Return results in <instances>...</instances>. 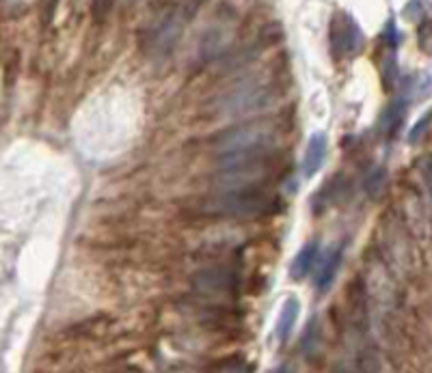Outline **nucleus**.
I'll use <instances>...</instances> for the list:
<instances>
[{
    "label": "nucleus",
    "mask_w": 432,
    "mask_h": 373,
    "mask_svg": "<svg viewBox=\"0 0 432 373\" xmlns=\"http://www.w3.org/2000/svg\"><path fill=\"white\" fill-rule=\"evenodd\" d=\"M396 78H398V63H396V56L391 54V56L385 61V65H383V83H385V89H394Z\"/></svg>",
    "instance_id": "9b49d317"
},
{
    "label": "nucleus",
    "mask_w": 432,
    "mask_h": 373,
    "mask_svg": "<svg viewBox=\"0 0 432 373\" xmlns=\"http://www.w3.org/2000/svg\"><path fill=\"white\" fill-rule=\"evenodd\" d=\"M207 3V0H190V14L195 11V9H199L201 5H205Z\"/></svg>",
    "instance_id": "f3484780"
},
{
    "label": "nucleus",
    "mask_w": 432,
    "mask_h": 373,
    "mask_svg": "<svg viewBox=\"0 0 432 373\" xmlns=\"http://www.w3.org/2000/svg\"><path fill=\"white\" fill-rule=\"evenodd\" d=\"M299 311H301V303L299 298L290 295L287 300L281 305V313H279V320H277V337L281 343L287 341V337H290L297 320H299Z\"/></svg>",
    "instance_id": "423d86ee"
},
{
    "label": "nucleus",
    "mask_w": 432,
    "mask_h": 373,
    "mask_svg": "<svg viewBox=\"0 0 432 373\" xmlns=\"http://www.w3.org/2000/svg\"><path fill=\"white\" fill-rule=\"evenodd\" d=\"M341 253H344V246H337L320 263L318 274H316V287H318L320 293H324L331 287V283H333V278H335V274L339 270V263H341Z\"/></svg>",
    "instance_id": "0eeeda50"
},
{
    "label": "nucleus",
    "mask_w": 432,
    "mask_h": 373,
    "mask_svg": "<svg viewBox=\"0 0 432 373\" xmlns=\"http://www.w3.org/2000/svg\"><path fill=\"white\" fill-rule=\"evenodd\" d=\"M203 205L207 214L225 218H259L281 211V199L266 184L223 186Z\"/></svg>",
    "instance_id": "f257e3e1"
},
{
    "label": "nucleus",
    "mask_w": 432,
    "mask_h": 373,
    "mask_svg": "<svg viewBox=\"0 0 432 373\" xmlns=\"http://www.w3.org/2000/svg\"><path fill=\"white\" fill-rule=\"evenodd\" d=\"M113 5H115V0H93V5H91L93 20H96V22H104L106 16L110 14Z\"/></svg>",
    "instance_id": "f8f14e48"
},
{
    "label": "nucleus",
    "mask_w": 432,
    "mask_h": 373,
    "mask_svg": "<svg viewBox=\"0 0 432 373\" xmlns=\"http://www.w3.org/2000/svg\"><path fill=\"white\" fill-rule=\"evenodd\" d=\"M404 117H406V100L398 98L389 104L387 112H385V119H383V132L387 138H394L398 134V130L402 127L404 123Z\"/></svg>",
    "instance_id": "1a4fd4ad"
},
{
    "label": "nucleus",
    "mask_w": 432,
    "mask_h": 373,
    "mask_svg": "<svg viewBox=\"0 0 432 373\" xmlns=\"http://www.w3.org/2000/svg\"><path fill=\"white\" fill-rule=\"evenodd\" d=\"M279 373H285V371H279Z\"/></svg>",
    "instance_id": "a211bd4d"
},
{
    "label": "nucleus",
    "mask_w": 432,
    "mask_h": 373,
    "mask_svg": "<svg viewBox=\"0 0 432 373\" xmlns=\"http://www.w3.org/2000/svg\"><path fill=\"white\" fill-rule=\"evenodd\" d=\"M326 149H329V140L324 132H316L305 149V156H303V175L305 177H314L320 167L324 164L326 158Z\"/></svg>",
    "instance_id": "39448f33"
},
{
    "label": "nucleus",
    "mask_w": 432,
    "mask_h": 373,
    "mask_svg": "<svg viewBox=\"0 0 432 373\" xmlns=\"http://www.w3.org/2000/svg\"><path fill=\"white\" fill-rule=\"evenodd\" d=\"M421 14H423V5L419 3V0H411V3L404 7V18L406 20H417Z\"/></svg>",
    "instance_id": "4468645a"
},
{
    "label": "nucleus",
    "mask_w": 432,
    "mask_h": 373,
    "mask_svg": "<svg viewBox=\"0 0 432 373\" xmlns=\"http://www.w3.org/2000/svg\"><path fill=\"white\" fill-rule=\"evenodd\" d=\"M383 39H385V46H387L389 50H396V48H398L400 35H398V28H396V22H394V20H389V24L385 26Z\"/></svg>",
    "instance_id": "ddd939ff"
},
{
    "label": "nucleus",
    "mask_w": 432,
    "mask_h": 373,
    "mask_svg": "<svg viewBox=\"0 0 432 373\" xmlns=\"http://www.w3.org/2000/svg\"><path fill=\"white\" fill-rule=\"evenodd\" d=\"M318 244L316 242H309V244H305L301 251H299V255L294 257V261H292V266H290V274H292V278L294 280H301V278H305L309 272H312V268H314V263H316V257H318Z\"/></svg>",
    "instance_id": "6e6552de"
},
{
    "label": "nucleus",
    "mask_w": 432,
    "mask_h": 373,
    "mask_svg": "<svg viewBox=\"0 0 432 373\" xmlns=\"http://www.w3.org/2000/svg\"><path fill=\"white\" fill-rule=\"evenodd\" d=\"M430 121H432V112H428V115H426V117H423V119H421V121H419V123H417V125L413 127V130H411V134H408V140H411V142H417L419 134H421V132H426V127L430 125Z\"/></svg>",
    "instance_id": "2eb2a0df"
},
{
    "label": "nucleus",
    "mask_w": 432,
    "mask_h": 373,
    "mask_svg": "<svg viewBox=\"0 0 432 373\" xmlns=\"http://www.w3.org/2000/svg\"><path fill=\"white\" fill-rule=\"evenodd\" d=\"M385 186H387V171L383 167L372 169L364 179V188H366V194L370 199H379L383 194Z\"/></svg>",
    "instance_id": "9d476101"
},
{
    "label": "nucleus",
    "mask_w": 432,
    "mask_h": 373,
    "mask_svg": "<svg viewBox=\"0 0 432 373\" xmlns=\"http://www.w3.org/2000/svg\"><path fill=\"white\" fill-rule=\"evenodd\" d=\"M277 140V123L272 119H255L234 125L214 138V149L223 154L257 152V149H272Z\"/></svg>",
    "instance_id": "f03ea898"
},
{
    "label": "nucleus",
    "mask_w": 432,
    "mask_h": 373,
    "mask_svg": "<svg viewBox=\"0 0 432 373\" xmlns=\"http://www.w3.org/2000/svg\"><path fill=\"white\" fill-rule=\"evenodd\" d=\"M421 175H423V182L428 186V192L432 196V158H426L423 164H421Z\"/></svg>",
    "instance_id": "dca6fc26"
},
{
    "label": "nucleus",
    "mask_w": 432,
    "mask_h": 373,
    "mask_svg": "<svg viewBox=\"0 0 432 373\" xmlns=\"http://www.w3.org/2000/svg\"><path fill=\"white\" fill-rule=\"evenodd\" d=\"M331 46L335 56L346 58L354 56L364 50L366 37L361 33V26L356 24V20L346 14V11H335L331 18Z\"/></svg>",
    "instance_id": "20e7f679"
},
{
    "label": "nucleus",
    "mask_w": 432,
    "mask_h": 373,
    "mask_svg": "<svg viewBox=\"0 0 432 373\" xmlns=\"http://www.w3.org/2000/svg\"><path fill=\"white\" fill-rule=\"evenodd\" d=\"M277 98L274 85L270 83H247L216 102V115L242 117L262 108H268Z\"/></svg>",
    "instance_id": "7ed1b4c3"
}]
</instances>
